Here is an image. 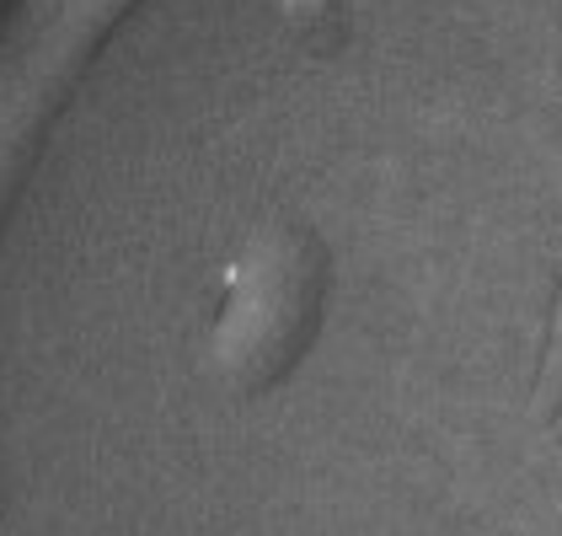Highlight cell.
Listing matches in <instances>:
<instances>
[{
    "label": "cell",
    "mask_w": 562,
    "mask_h": 536,
    "mask_svg": "<svg viewBox=\"0 0 562 536\" xmlns=\"http://www.w3.org/2000/svg\"><path fill=\"white\" fill-rule=\"evenodd\" d=\"M530 418L547 429L562 418V268L547 301V322H541V344H536V370H530Z\"/></svg>",
    "instance_id": "obj_1"
}]
</instances>
